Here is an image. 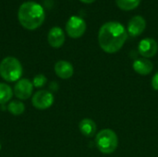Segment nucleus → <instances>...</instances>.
I'll list each match as a JSON object with an SVG mask.
<instances>
[{
	"label": "nucleus",
	"instance_id": "a211bd4d",
	"mask_svg": "<svg viewBox=\"0 0 158 157\" xmlns=\"http://www.w3.org/2000/svg\"><path fill=\"white\" fill-rule=\"evenodd\" d=\"M152 87L155 91H158V72H156L152 79Z\"/></svg>",
	"mask_w": 158,
	"mask_h": 157
},
{
	"label": "nucleus",
	"instance_id": "0eeeda50",
	"mask_svg": "<svg viewBox=\"0 0 158 157\" xmlns=\"http://www.w3.org/2000/svg\"><path fill=\"white\" fill-rule=\"evenodd\" d=\"M33 91V84L28 79L19 80L14 86V94L19 100H26L31 97Z\"/></svg>",
	"mask_w": 158,
	"mask_h": 157
},
{
	"label": "nucleus",
	"instance_id": "aec40b11",
	"mask_svg": "<svg viewBox=\"0 0 158 157\" xmlns=\"http://www.w3.org/2000/svg\"><path fill=\"white\" fill-rule=\"evenodd\" d=\"M0 150H1V142H0Z\"/></svg>",
	"mask_w": 158,
	"mask_h": 157
},
{
	"label": "nucleus",
	"instance_id": "9d476101",
	"mask_svg": "<svg viewBox=\"0 0 158 157\" xmlns=\"http://www.w3.org/2000/svg\"><path fill=\"white\" fill-rule=\"evenodd\" d=\"M48 43L54 48L61 47L65 43V33L63 30L59 27H53L47 36Z\"/></svg>",
	"mask_w": 158,
	"mask_h": 157
},
{
	"label": "nucleus",
	"instance_id": "ddd939ff",
	"mask_svg": "<svg viewBox=\"0 0 158 157\" xmlns=\"http://www.w3.org/2000/svg\"><path fill=\"white\" fill-rule=\"evenodd\" d=\"M79 129L83 136L89 138L94 136L97 130L95 122L91 118H83L79 124Z\"/></svg>",
	"mask_w": 158,
	"mask_h": 157
},
{
	"label": "nucleus",
	"instance_id": "f257e3e1",
	"mask_svg": "<svg viewBox=\"0 0 158 157\" xmlns=\"http://www.w3.org/2000/svg\"><path fill=\"white\" fill-rule=\"evenodd\" d=\"M128 39V31L118 21H108L102 25L98 32V43L101 49L107 54L118 52Z\"/></svg>",
	"mask_w": 158,
	"mask_h": 157
},
{
	"label": "nucleus",
	"instance_id": "dca6fc26",
	"mask_svg": "<svg viewBox=\"0 0 158 157\" xmlns=\"http://www.w3.org/2000/svg\"><path fill=\"white\" fill-rule=\"evenodd\" d=\"M7 110L14 116H19L25 111V105L20 101H12L8 104Z\"/></svg>",
	"mask_w": 158,
	"mask_h": 157
},
{
	"label": "nucleus",
	"instance_id": "2eb2a0df",
	"mask_svg": "<svg viewBox=\"0 0 158 157\" xmlns=\"http://www.w3.org/2000/svg\"><path fill=\"white\" fill-rule=\"evenodd\" d=\"M141 0H116V4L118 8L124 11L133 10L140 5Z\"/></svg>",
	"mask_w": 158,
	"mask_h": 157
},
{
	"label": "nucleus",
	"instance_id": "4468645a",
	"mask_svg": "<svg viewBox=\"0 0 158 157\" xmlns=\"http://www.w3.org/2000/svg\"><path fill=\"white\" fill-rule=\"evenodd\" d=\"M13 96V90L6 83L0 82V105L7 103Z\"/></svg>",
	"mask_w": 158,
	"mask_h": 157
},
{
	"label": "nucleus",
	"instance_id": "f8f14e48",
	"mask_svg": "<svg viewBox=\"0 0 158 157\" xmlns=\"http://www.w3.org/2000/svg\"><path fill=\"white\" fill-rule=\"evenodd\" d=\"M132 68L136 73H138L142 76H146L152 72V70L154 68V65L149 59L143 57V58L135 59L133 62Z\"/></svg>",
	"mask_w": 158,
	"mask_h": 157
},
{
	"label": "nucleus",
	"instance_id": "423d86ee",
	"mask_svg": "<svg viewBox=\"0 0 158 157\" xmlns=\"http://www.w3.org/2000/svg\"><path fill=\"white\" fill-rule=\"evenodd\" d=\"M32 105L40 110L49 108L54 103V95L51 92L46 90H40L36 92L31 99Z\"/></svg>",
	"mask_w": 158,
	"mask_h": 157
},
{
	"label": "nucleus",
	"instance_id": "6ab92c4d",
	"mask_svg": "<svg viewBox=\"0 0 158 157\" xmlns=\"http://www.w3.org/2000/svg\"><path fill=\"white\" fill-rule=\"evenodd\" d=\"M82 3H85V4H92V3H94L95 0H81Z\"/></svg>",
	"mask_w": 158,
	"mask_h": 157
},
{
	"label": "nucleus",
	"instance_id": "9b49d317",
	"mask_svg": "<svg viewBox=\"0 0 158 157\" xmlns=\"http://www.w3.org/2000/svg\"><path fill=\"white\" fill-rule=\"evenodd\" d=\"M55 72L57 77L63 80H67L72 77L74 73L73 66L66 61V60H59L55 65Z\"/></svg>",
	"mask_w": 158,
	"mask_h": 157
},
{
	"label": "nucleus",
	"instance_id": "1a4fd4ad",
	"mask_svg": "<svg viewBox=\"0 0 158 157\" xmlns=\"http://www.w3.org/2000/svg\"><path fill=\"white\" fill-rule=\"evenodd\" d=\"M146 28V21L142 16H134L128 22V32L132 37L141 35Z\"/></svg>",
	"mask_w": 158,
	"mask_h": 157
},
{
	"label": "nucleus",
	"instance_id": "6e6552de",
	"mask_svg": "<svg viewBox=\"0 0 158 157\" xmlns=\"http://www.w3.org/2000/svg\"><path fill=\"white\" fill-rule=\"evenodd\" d=\"M139 54L144 58H150L156 55L158 51V44L153 38L143 39L138 45Z\"/></svg>",
	"mask_w": 158,
	"mask_h": 157
},
{
	"label": "nucleus",
	"instance_id": "39448f33",
	"mask_svg": "<svg viewBox=\"0 0 158 157\" xmlns=\"http://www.w3.org/2000/svg\"><path fill=\"white\" fill-rule=\"evenodd\" d=\"M86 31V22L78 16H72L66 24V31L68 35L73 39L81 37Z\"/></svg>",
	"mask_w": 158,
	"mask_h": 157
},
{
	"label": "nucleus",
	"instance_id": "f03ea898",
	"mask_svg": "<svg viewBox=\"0 0 158 157\" xmlns=\"http://www.w3.org/2000/svg\"><path fill=\"white\" fill-rule=\"evenodd\" d=\"M45 13L44 7L33 1H27L20 5L18 11V19L20 25L30 31L39 28L44 21Z\"/></svg>",
	"mask_w": 158,
	"mask_h": 157
},
{
	"label": "nucleus",
	"instance_id": "f3484780",
	"mask_svg": "<svg viewBox=\"0 0 158 157\" xmlns=\"http://www.w3.org/2000/svg\"><path fill=\"white\" fill-rule=\"evenodd\" d=\"M47 82V79L44 75L43 74H38L36 75L34 78H33V81H32V84L34 87H37V88H41L43 87L44 85H45V83Z\"/></svg>",
	"mask_w": 158,
	"mask_h": 157
},
{
	"label": "nucleus",
	"instance_id": "7ed1b4c3",
	"mask_svg": "<svg viewBox=\"0 0 158 157\" xmlns=\"http://www.w3.org/2000/svg\"><path fill=\"white\" fill-rule=\"evenodd\" d=\"M22 71L21 63L16 57L6 56L0 62V76L6 81H18L20 80Z\"/></svg>",
	"mask_w": 158,
	"mask_h": 157
},
{
	"label": "nucleus",
	"instance_id": "20e7f679",
	"mask_svg": "<svg viewBox=\"0 0 158 157\" xmlns=\"http://www.w3.org/2000/svg\"><path fill=\"white\" fill-rule=\"evenodd\" d=\"M95 144L101 153L105 155H110L117 150L118 145V138L114 130L110 129H105L96 134Z\"/></svg>",
	"mask_w": 158,
	"mask_h": 157
}]
</instances>
